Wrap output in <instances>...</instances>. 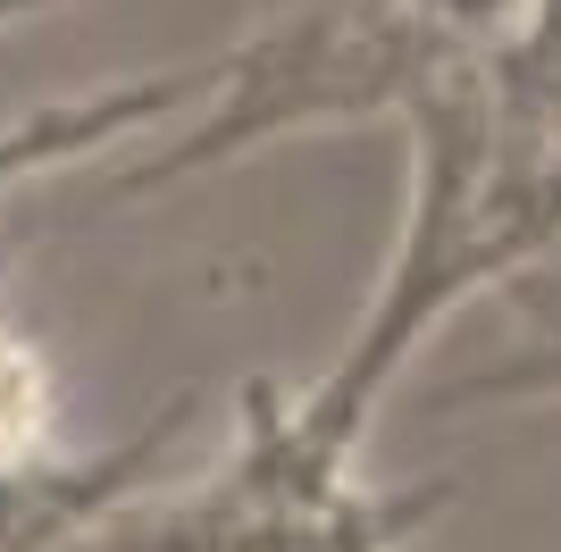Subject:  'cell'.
<instances>
[{
  "mask_svg": "<svg viewBox=\"0 0 561 552\" xmlns=\"http://www.w3.org/2000/svg\"><path fill=\"white\" fill-rule=\"evenodd\" d=\"M411 126V218H402V243L386 260V285H377L360 335L344 344V360L285 402V436L302 452V469L319 478H344L360 436H369L377 402L394 393V377L411 368V352L436 335V326L478 301L486 285L537 260L545 243L528 234L503 184H494V92H486V59H453L436 84L402 110Z\"/></svg>",
  "mask_w": 561,
  "mask_h": 552,
  "instance_id": "obj_1",
  "label": "cell"
},
{
  "mask_svg": "<svg viewBox=\"0 0 561 552\" xmlns=\"http://www.w3.org/2000/svg\"><path fill=\"white\" fill-rule=\"evenodd\" d=\"M453 59H478V50L453 43L411 0H302V9H277L260 34H243L218 59V84L202 92V117L185 135L142 151L117 176V202L210 176V168L260 151L268 135H294V126H344V117H386V110L402 117Z\"/></svg>",
  "mask_w": 561,
  "mask_h": 552,
  "instance_id": "obj_2",
  "label": "cell"
},
{
  "mask_svg": "<svg viewBox=\"0 0 561 552\" xmlns=\"http://www.w3.org/2000/svg\"><path fill=\"white\" fill-rule=\"evenodd\" d=\"M503 301H512V352L469 368V377H453V386H436V411H469V402H561V234L503 276Z\"/></svg>",
  "mask_w": 561,
  "mask_h": 552,
  "instance_id": "obj_3",
  "label": "cell"
},
{
  "mask_svg": "<svg viewBox=\"0 0 561 552\" xmlns=\"http://www.w3.org/2000/svg\"><path fill=\"white\" fill-rule=\"evenodd\" d=\"M50 452V368L34 344L0 335V460Z\"/></svg>",
  "mask_w": 561,
  "mask_h": 552,
  "instance_id": "obj_4",
  "label": "cell"
}]
</instances>
